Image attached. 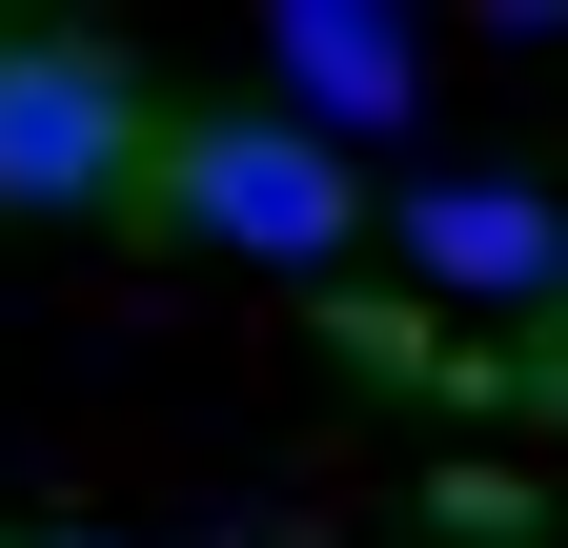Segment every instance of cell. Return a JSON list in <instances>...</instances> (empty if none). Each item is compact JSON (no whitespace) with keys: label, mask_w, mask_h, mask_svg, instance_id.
I'll return each instance as SVG.
<instances>
[{"label":"cell","mask_w":568,"mask_h":548,"mask_svg":"<svg viewBox=\"0 0 568 548\" xmlns=\"http://www.w3.org/2000/svg\"><path fill=\"white\" fill-rule=\"evenodd\" d=\"M163 203H183L224 264H345V244H366L345 143H305L284 102H244V122H163Z\"/></svg>","instance_id":"6da1fadb"},{"label":"cell","mask_w":568,"mask_h":548,"mask_svg":"<svg viewBox=\"0 0 568 548\" xmlns=\"http://www.w3.org/2000/svg\"><path fill=\"white\" fill-rule=\"evenodd\" d=\"M163 163V122L102 41H0V224H102Z\"/></svg>","instance_id":"7a4b0ae2"},{"label":"cell","mask_w":568,"mask_h":548,"mask_svg":"<svg viewBox=\"0 0 568 548\" xmlns=\"http://www.w3.org/2000/svg\"><path fill=\"white\" fill-rule=\"evenodd\" d=\"M264 61H284V122H305V143H366V122L426 102V41L386 21V0H284Z\"/></svg>","instance_id":"3957f363"},{"label":"cell","mask_w":568,"mask_h":548,"mask_svg":"<svg viewBox=\"0 0 568 548\" xmlns=\"http://www.w3.org/2000/svg\"><path fill=\"white\" fill-rule=\"evenodd\" d=\"M406 264H426L447 305H548V285H568V203H548V183H426V203H406Z\"/></svg>","instance_id":"277c9868"},{"label":"cell","mask_w":568,"mask_h":548,"mask_svg":"<svg viewBox=\"0 0 568 548\" xmlns=\"http://www.w3.org/2000/svg\"><path fill=\"white\" fill-rule=\"evenodd\" d=\"M41 548H102V528H41Z\"/></svg>","instance_id":"5b68a950"}]
</instances>
